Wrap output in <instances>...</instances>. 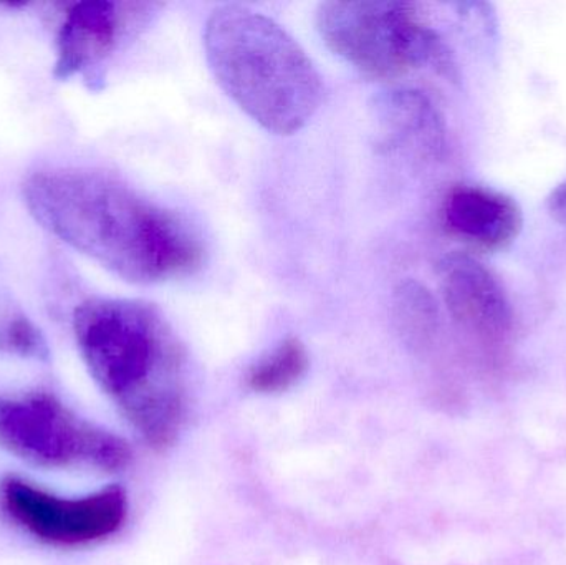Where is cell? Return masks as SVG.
<instances>
[{"mask_svg": "<svg viewBox=\"0 0 566 565\" xmlns=\"http://www.w3.org/2000/svg\"><path fill=\"white\" fill-rule=\"evenodd\" d=\"M23 201L50 234L133 284L182 278L202 264L201 239L188 222L102 172H36Z\"/></svg>", "mask_w": 566, "mask_h": 565, "instance_id": "cell-1", "label": "cell"}, {"mask_svg": "<svg viewBox=\"0 0 566 565\" xmlns=\"http://www.w3.org/2000/svg\"><path fill=\"white\" fill-rule=\"evenodd\" d=\"M90 374L151 447L171 444L186 411V355L153 304L92 299L73 317Z\"/></svg>", "mask_w": 566, "mask_h": 565, "instance_id": "cell-2", "label": "cell"}, {"mask_svg": "<svg viewBox=\"0 0 566 565\" xmlns=\"http://www.w3.org/2000/svg\"><path fill=\"white\" fill-rule=\"evenodd\" d=\"M206 59L221 88L275 135H293L319 108L322 79L277 22L241 6L216 9L206 23Z\"/></svg>", "mask_w": 566, "mask_h": 565, "instance_id": "cell-3", "label": "cell"}, {"mask_svg": "<svg viewBox=\"0 0 566 565\" xmlns=\"http://www.w3.org/2000/svg\"><path fill=\"white\" fill-rule=\"evenodd\" d=\"M316 29L333 53L365 75L388 79L421 66L452 70L451 52L412 3H322Z\"/></svg>", "mask_w": 566, "mask_h": 565, "instance_id": "cell-4", "label": "cell"}, {"mask_svg": "<svg viewBox=\"0 0 566 565\" xmlns=\"http://www.w3.org/2000/svg\"><path fill=\"white\" fill-rule=\"evenodd\" d=\"M0 447L40 467L122 470L126 441L82 420L49 394L0 397Z\"/></svg>", "mask_w": 566, "mask_h": 565, "instance_id": "cell-5", "label": "cell"}, {"mask_svg": "<svg viewBox=\"0 0 566 565\" xmlns=\"http://www.w3.org/2000/svg\"><path fill=\"white\" fill-rule=\"evenodd\" d=\"M3 510L10 520L43 543L82 546L113 536L128 513L125 491L106 488L83 498H60L19 478L3 481Z\"/></svg>", "mask_w": 566, "mask_h": 565, "instance_id": "cell-6", "label": "cell"}, {"mask_svg": "<svg viewBox=\"0 0 566 565\" xmlns=\"http://www.w3.org/2000/svg\"><path fill=\"white\" fill-rule=\"evenodd\" d=\"M442 297L455 324L485 344L511 335L514 314L499 279L471 255H446L439 262Z\"/></svg>", "mask_w": 566, "mask_h": 565, "instance_id": "cell-7", "label": "cell"}, {"mask_svg": "<svg viewBox=\"0 0 566 565\" xmlns=\"http://www.w3.org/2000/svg\"><path fill=\"white\" fill-rule=\"evenodd\" d=\"M448 228L484 251H501L517 241L524 226L521 206L511 196L482 186H458L444 202Z\"/></svg>", "mask_w": 566, "mask_h": 565, "instance_id": "cell-8", "label": "cell"}, {"mask_svg": "<svg viewBox=\"0 0 566 565\" xmlns=\"http://www.w3.org/2000/svg\"><path fill=\"white\" fill-rule=\"evenodd\" d=\"M118 32L119 15L115 3L106 0L75 3L60 29L56 79H70L102 62L115 46Z\"/></svg>", "mask_w": 566, "mask_h": 565, "instance_id": "cell-9", "label": "cell"}, {"mask_svg": "<svg viewBox=\"0 0 566 565\" xmlns=\"http://www.w3.org/2000/svg\"><path fill=\"white\" fill-rule=\"evenodd\" d=\"M376 119L389 146H411L436 155L444 146L441 116L432 103L415 90H391L376 98Z\"/></svg>", "mask_w": 566, "mask_h": 565, "instance_id": "cell-10", "label": "cell"}, {"mask_svg": "<svg viewBox=\"0 0 566 565\" xmlns=\"http://www.w3.org/2000/svg\"><path fill=\"white\" fill-rule=\"evenodd\" d=\"M308 370V354L298 338H286L249 372L248 384L258 394H282Z\"/></svg>", "mask_w": 566, "mask_h": 565, "instance_id": "cell-11", "label": "cell"}, {"mask_svg": "<svg viewBox=\"0 0 566 565\" xmlns=\"http://www.w3.org/2000/svg\"><path fill=\"white\" fill-rule=\"evenodd\" d=\"M434 299L422 285L408 281L396 291L395 308L402 331L426 338L438 324V307Z\"/></svg>", "mask_w": 566, "mask_h": 565, "instance_id": "cell-12", "label": "cell"}, {"mask_svg": "<svg viewBox=\"0 0 566 565\" xmlns=\"http://www.w3.org/2000/svg\"><path fill=\"white\" fill-rule=\"evenodd\" d=\"M0 350L20 357H45V338L27 317H12L0 325Z\"/></svg>", "mask_w": 566, "mask_h": 565, "instance_id": "cell-13", "label": "cell"}, {"mask_svg": "<svg viewBox=\"0 0 566 565\" xmlns=\"http://www.w3.org/2000/svg\"><path fill=\"white\" fill-rule=\"evenodd\" d=\"M548 215L566 228V179L547 198Z\"/></svg>", "mask_w": 566, "mask_h": 565, "instance_id": "cell-14", "label": "cell"}]
</instances>
